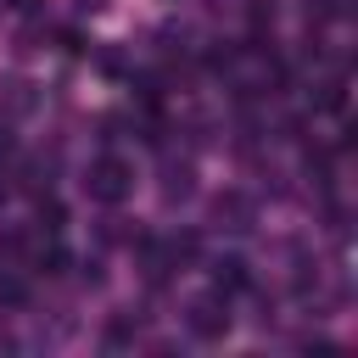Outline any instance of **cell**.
Listing matches in <instances>:
<instances>
[{
	"instance_id": "cell-1",
	"label": "cell",
	"mask_w": 358,
	"mask_h": 358,
	"mask_svg": "<svg viewBox=\"0 0 358 358\" xmlns=\"http://www.w3.org/2000/svg\"><path fill=\"white\" fill-rule=\"evenodd\" d=\"M84 185H90V196H95V201H123V196H129V185H134V173H129V162H123V157H95Z\"/></svg>"
},
{
	"instance_id": "cell-2",
	"label": "cell",
	"mask_w": 358,
	"mask_h": 358,
	"mask_svg": "<svg viewBox=\"0 0 358 358\" xmlns=\"http://www.w3.org/2000/svg\"><path fill=\"white\" fill-rule=\"evenodd\" d=\"M185 324H190V336H201V341H218V336L229 330V313H224V302H218V296H201V302H190Z\"/></svg>"
},
{
	"instance_id": "cell-3",
	"label": "cell",
	"mask_w": 358,
	"mask_h": 358,
	"mask_svg": "<svg viewBox=\"0 0 358 358\" xmlns=\"http://www.w3.org/2000/svg\"><path fill=\"white\" fill-rule=\"evenodd\" d=\"M213 213H218V218H235L229 229H246V224H252V201H246V196H235V190H229V196H218V201H213Z\"/></svg>"
},
{
	"instance_id": "cell-4",
	"label": "cell",
	"mask_w": 358,
	"mask_h": 358,
	"mask_svg": "<svg viewBox=\"0 0 358 358\" xmlns=\"http://www.w3.org/2000/svg\"><path fill=\"white\" fill-rule=\"evenodd\" d=\"M213 285H218V291H241V285H246V263H241V257L213 263Z\"/></svg>"
},
{
	"instance_id": "cell-5",
	"label": "cell",
	"mask_w": 358,
	"mask_h": 358,
	"mask_svg": "<svg viewBox=\"0 0 358 358\" xmlns=\"http://www.w3.org/2000/svg\"><path fill=\"white\" fill-rule=\"evenodd\" d=\"M28 106H34V84H22V78L6 84V112H28Z\"/></svg>"
},
{
	"instance_id": "cell-6",
	"label": "cell",
	"mask_w": 358,
	"mask_h": 358,
	"mask_svg": "<svg viewBox=\"0 0 358 358\" xmlns=\"http://www.w3.org/2000/svg\"><path fill=\"white\" fill-rule=\"evenodd\" d=\"M162 196L173 201V196H190V168L179 162V168H168V179H162Z\"/></svg>"
},
{
	"instance_id": "cell-7",
	"label": "cell",
	"mask_w": 358,
	"mask_h": 358,
	"mask_svg": "<svg viewBox=\"0 0 358 358\" xmlns=\"http://www.w3.org/2000/svg\"><path fill=\"white\" fill-rule=\"evenodd\" d=\"M0 157H11V134L6 129H0Z\"/></svg>"
},
{
	"instance_id": "cell-8",
	"label": "cell",
	"mask_w": 358,
	"mask_h": 358,
	"mask_svg": "<svg viewBox=\"0 0 358 358\" xmlns=\"http://www.w3.org/2000/svg\"><path fill=\"white\" fill-rule=\"evenodd\" d=\"M11 6H17V11H34V6H39V0H11Z\"/></svg>"
},
{
	"instance_id": "cell-9",
	"label": "cell",
	"mask_w": 358,
	"mask_h": 358,
	"mask_svg": "<svg viewBox=\"0 0 358 358\" xmlns=\"http://www.w3.org/2000/svg\"><path fill=\"white\" fill-rule=\"evenodd\" d=\"M78 6H84V11H95V6H106V0H78Z\"/></svg>"
}]
</instances>
